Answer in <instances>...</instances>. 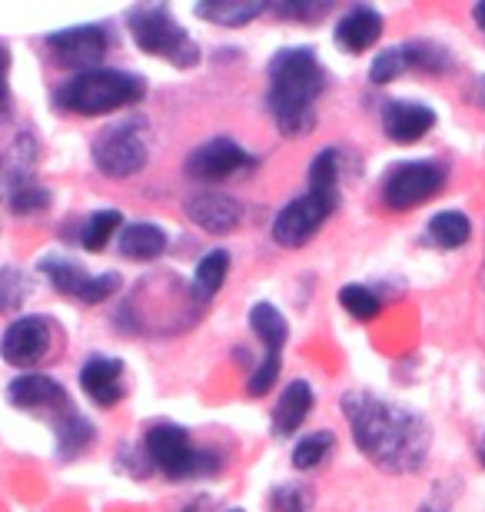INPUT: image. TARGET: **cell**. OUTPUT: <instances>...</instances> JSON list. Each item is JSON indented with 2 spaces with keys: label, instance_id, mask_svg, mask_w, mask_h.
Returning <instances> with one entry per match:
<instances>
[{
  "label": "cell",
  "instance_id": "26",
  "mask_svg": "<svg viewBox=\"0 0 485 512\" xmlns=\"http://www.w3.org/2000/svg\"><path fill=\"white\" fill-rule=\"evenodd\" d=\"M226 276H230V253L226 250L203 253V260L196 263V273H193V293L200 296V300H210L226 283Z\"/></svg>",
  "mask_w": 485,
  "mask_h": 512
},
{
  "label": "cell",
  "instance_id": "41",
  "mask_svg": "<svg viewBox=\"0 0 485 512\" xmlns=\"http://www.w3.org/2000/svg\"><path fill=\"white\" fill-rule=\"evenodd\" d=\"M223 512H243V509H236V506H230V509H223Z\"/></svg>",
  "mask_w": 485,
  "mask_h": 512
},
{
  "label": "cell",
  "instance_id": "10",
  "mask_svg": "<svg viewBox=\"0 0 485 512\" xmlns=\"http://www.w3.org/2000/svg\"><path fill=\"white\" fill-rule=\"evenodd\" d=\"M336 207H339V200H329V197H323V193L306 190L303 197L290 200L280 213H276L273 243H280V247H286V250L306 247V243L323 230V223L333 217Z\"/></svg>",
  "mask_w": 485,
  "mask_h": 512
},
{
  "label": "cell",
  "instance_id": "5",
  "mask_svg": "<svg viewBox=\"0 0 485 512\" xmlns=\"http://www.w3.org/2000/svg\"><path fill=\"white\" fill-rule=\"evenodd\" d=\"M123 20H127L133 44H137L143 54L167 60V64H173L177 70H190L200 64V57H203L200 44L177 24V17L170 14V7L137 4L123 14Z\"/></svg>",
  "mask_w": 485,
  "mask_h": 512
},
{
  "label": "cell",
  "instance_id": "40",
  "mask_svg": "<svg viewBox=\"0 0 485 512\" xmlns=\"http://www.w3.org/2000/svg\"><path fill=\"white\" fill-rule=\"evenodd\" d=\"M479 459H482V463H485V439H482V446H479Z\"/></svg>",
  "mask_w": 485,
  "mask_h": 512
},
{
  "label": "cell",
  "instance_id": "30",
  "mask_svg": "<svg viewBox=\"0 0 485 512\" xmlns=\"http://www.w3.org/2000/svg\"><path fill=\"white\" fill-rule=\"evenodd\" d=\"M339 306L356 316V320H373V316H379V310H383V300H379L376 290H369V286L363 283H349L339 290Z\"/></svg>",
  "mask_w": 485,
  "mask_h": 512
},
{
  "label": "cell",
  "instance_id": "20",
  "mask_svg": "<svg viewBox=\"0 0 485 512\" xmlns=\"http://www.w3.org/2000/svg\"><path fill=\"white\" fill-rule=\"evenodd\" d=\"M94 439H97L94 423H90L84 413H77L74 406L54 416V443H57V456L64 459V463H70V459H77L84 449H90Z\"/></svg>",
  "mask_w": 485,
  "mask_h": 512
},
{
  "label": "cell",
  "instance_id": "7",
  "mask_svg": "<svg viewBox=\"0 0 485 512\" xmlns=\"http://www.w3.org/2000/svg\"><path fill=\"white\" fill-rule=\"evenodd\" d=\"M449 170L439 160H402L383 177V203L389 210H416L439 197Z\"/></svg>",
  "mask_w": 485,
  "mask_h": 512
},
{
  "label": "cell",
  "instance_id": "39",
  "mask_svg": "<svg viewBox=\"0 0 485 512\" xmlns=\"http://www.w3.org/2000/svg\"><path fill=\"white\" fill-rule=\"evenodd\" d=\"M479 97H482V104H485V77H479Z\"/></svg>",
  "mask_w": 485,
  "mask_h": 512
},
{
  "label": "cell",
  "instance_id": "4",
  "mask_svg": "<svg viewBox=\"0 0 485 512\" xmlns=\"http://www.w3.org/2000/svg\"><path fill=\"white\" fill-rule=\"evenodd\" d=\"M143 449H147V459L153 466V473H163L173 483H187V479H200V476H213L223 469L220 453L213 449H200L190 439V433L180 423H170V419H160L147 429L143 436Z\"/></svg>",
  "mask_w": 485,
  "mask_h": 512
},
{
  "label": "cell",
  "instance_id": "6",
  "mask_svg": "<svg viewBox=\"0 0 485 512\" xmlns=\"http://www.w3.org/2000/svg\"><path fill=\"white\" fill-rule=\"evenodd\" d=\"M94 167L110 180H127L150 163L147 133H143V120H117V124L103 127L90 147Z\"/></svg>",
  "mask_w": 485,
  "mask_h": 512
},
{
  "label": "cell",
  "instance_id": "2",
  "mask_svg": "<svg viewBox=\"0 0 485 512\" xmlns=\"http://www.w3.org/2000/svg\"><path fill=\"white\" fill-rule=\"evenodd\" d=\"M326 67L313 47H283L266 64V107L283 137H306L316 127V100L326 94Z\"/></svg>",
  "mask_w": 485,
  "mask_h": 512
},
{
  "label": "cell",
  "instance_id": "9",
  "mask_svg": "<svg viewBox=\"0 0 485 512\" xmlns=\"http://www.w3.org/2000/svg\"><path fill=\"white\" fill-rule=\"evenodd\" d=\"M37 270L47 276L57 293H64L70 300L87 303V306L110 300V296L120 290V273L94 276V273H87V266H80L77 260H70L64 253H47L44 260L37 263Z\"/></svg>",
  "mask_w": 485,
  "mask_h": 512
},
{
  "label": "cell",
  "instance_id": "23",
  "mask_svg": "<svg viewBox=\"0 0 485 512\" xmlns=\"http://www.w3.org/2000/svg\"><path fill=\"white\" fill-rule=\"evenodd\" d=\"M266 10L263 0H200L196 17L210 20L216 27H243Z\"/></svg>",
  "mask_w": 485,
  "mask_h": 512
},
{
  "label": "cell",
  "instance_id": "32",
  "mask_svg": "<svg viewBox=\"0 0 485 512\" xmlns=\"http://www.w3.org/2000/svg\"><path fill=\"white\" fill-rule=\"evenodd\" d=\"M402 70H406L402 50L399 47H386V50H379V54L373 57V64H369V80H373L376 87H386L402 74Z\"/></svg>",
  "mask_w": 485,
  "mask_h": 512
},
{
  "label": "cell",
  "instance_id": "24",
  "mask_svg": "<svg viewBox=\"0 0 485 512\" xmlns=\"http://www.w3.org/2000/svg\"><path fill=\"white\" fill-rule=\"evenodd\" d=\"M402 60H406V70H422V74H449L456 67V57H452L449 47H442L439 40H409V44H399Z\"/></svg>",
  "mask_w": 485,
  "mask_h": 512
},
{
  "label": "cell",
  "instance_id": "14",
  "mask_svg": "<svg viewBox=\"0 0 485 512\" xmlns=\"http://www.w3.org/2000/svg\"><path fill=\"white\" fill-rule=\"evenodd\" d=\"M7 399L20 413H34V416H60L64 409H70L67 389L60 386L54 376L37 373V370H27V373H20L17 380H10Z\"/></svg>",
  "mask_w": 485,
  "mask_h": 512
},
{
  "label": "cell",
  "instance_id": "12",
  "mask_svg": "<svg viewBox=\"0 0 485 512\" xmlns=\"http://www.w3.org/2000/svg\"><path fill=\"white\" fill-rule=\"evenodd\" d=\"M50 346H54V330H50L47 316H17L0 336V360L17 370H34L40 360H47Z\"/></svg>",
  "mask_w": 485,
  "mask_h": 512
},
{
  "label": "cell",
  "instance_id": "18",
  "mask_svg": "<svg viewBox=\"0 0 485 512\" xmlns=\"http://www.w3.org/2000/svg\"><path fill=\"white\" fill-rule=\"evenodd\" d=\"M383 37V14L376 7H349L333 30V40L346 54H366L369 47H376V40Z\"/></svg>",
  "mask_w": 485,
  "mask_h": 512
},
{
  "label": "cell",
  "instance_id": "38",
  "mask_svg": "<svg viewBox=\"0 0 485 512\" xmlns=\"http://www.w3.org/2000/svg\"><path fill=\"white\" fill-rule=\"evenodd\" d=\"M203 506H210V499H206V496H196L193 503H187L180 512H203Z\"/></svg>",
  "mask_w": 485,
  "mask_h": 512
},
{
  "label": "cell",
  "instance_id": "13",
  "mask_svg": "<svg viewBox=\"0 0 485 512\" xmlns=\"http://www.w3.org/2000/svg\"><path fill=\"white\" fill-rule=\"evenodd\" d=\"M253 163H256L253 153L240 147L233 137H213L190 153L187 163H183V170H187V177L200 180V183H220V180L236 177V173L250 170Z\"/></svg>",
  "mask_w": 485,
  "mask_h": 512
},
{
  "label": "cell",
  "instance_id": "11",
  "mask_svg": "<svg viewBox=\"0 0 485 512\" xmlns=\"http://www.w3.org/2000/svg\"><path fill=\"white\" fill-rule=\"evenodd\" d=\"M44 44L57 67L84 74V70H97L100 60L107 57L110 34L100 24H77V27H64V30L47 34Z\"/></svg>",
  "mask_w": 485,
  "mask_h": 512
},
{
  "label": "cell",
  "instance_id": "8",
  "mask_svg": "<svg viewBox=\"0 0 485 512\" xmlns=\"http://www.w3.org/2000/svg\"><path fill=\"white\" fill-rule=\"evenodd\" d=\"M250 330L256 333V340L263 343V363L253 370L246 389H250V396H266L270 386L280 380L283 346L290 340V323H286V316L276 310L273 303H253L250 306Z\"/></svg>",
  "mask_w": 485,
  "mask_h": 512
},
{
  "label": "cell",
  "instance_id": "15",
  "mask_svg": "<svg viewBox=\"0 0 485 512\" xmlns=\"http://www.w3.org/2000/svg\"><path fill=\"white\" fill-rule=\"evenodd\" d=\"M183 213H187L200 230L213 233V237L233 233L243 223V203L233 200L230 193H223V190L190 193V197L183 200Z\"/></svg>",
  "mask_w": 485,
  "mask_h": 512
},
{
  "label": "cell",
  "instance_id": "28",
  "mask_svg": "<svg viewBox=\"0 0 485 512\" xmlns=\"http://www.w3.org/2000/svg\"><path fill=\"white\" fill-rule=\"evenodd\" d=\"M333 449H336V436L329 433V429L309 433L293 446V466L303 469V473H309V469H319L329 456H333Z\"/></svg>",
  "mask_w": 485,
  "mask_h": 512
},
{
  "label": "cell",
  "instance_id": "22",
  "mask_svg": "<svg viewBox=\"0 0 485 512\" xmlns=\"http://www.w3.org/2000/svg\"><path fill=\"white\" fill-rule=\"evenodd\" d=\"M117 247L127 260H157L167 250V230L157 223H130L120 230Z\"/></svg>",
  "mask_w": 485,
  "mask_h": 512
},
{
  "label": "cell",
  "instance_id": "29",
  "mask_svg": "<svg viewBox=\"0 0 485 512\" xmlns=\"http://www.w3.org/2000/svg\"><path fill=\"white\" fill-rule=\"evenodd\" d=\"M50 207V190L40 187L30 177H14L10 180V210L20 213V217H34V213H44Z\"/></svg>",
  "mask_w": 485,
  "mask_h": 512
},
{
  "label": "cell",
  "instance_id": "16",
  "mask_svg": "<svg viewBox=\"0 0 485 512\" xmlns=\"http://www.w3.org/2000/svg\"><path fill=\"white\" fill-rule=\"evenodd\" d=\"M127 366L117 356H90V360L80 366V389L90 396V403H97L103 409L117 406L123 396H127Z\"/></svg>",
  "mask_w": 485,
  "mask_h": 512
},
{
  "label": "cell",
  "instance_id": "19",
  "mask_svg": "<svg viewBox=\"0 0 485 512\" xmlns=\"http://www.w3.org/2000/svg\"><path fill=\"white\" fill-rule=\"evenodd\" d=\"M313 403H316L313 386H309L306 380L286 383V389L273 406V436H280V439L293 436L296 429L306 423V416L313 413Z\"/></svg>",
  "mask_w": 485,
  "mask_h": 512
},
{
  "label": "cell",
  "instance_id": "36",
  "mask_svg": "<svg viewBox=\"0 0 485 512\" xmlns=\"http://www.w3.org/2000/svg\"><path fill=\"white\" fill-rule=\"evenodd\" d=\"M419 512H449V506L439 503V499H426V503L419 506Z\"/></svg>",
  "mask_w": 485,
  "mask_h": 512
},
{
  "label": "cell",
  "instance_id": "33",
  "mask_svg": "<svg viewBox=\"0 0 485 512\" xmlns=\"http://www.w3.org/2000/svg\"><path fill=\"white\" fill-rule=\"evenodd\" d=\"M27 296V280L17 266H0V313L14 310V306L24 303Z\"/></svg>",
  "mask_w": 485,
  "mask_h": 512
},
{
  "label": "cell",
  "instance_id": "3",
  "mask_svg": "<svg viewBox=\"0 0 485 512\" xmlns=\"http://www.w3.org/2000/svg\"><path fill=\"white\" fill-rule=\"evenodd\" d=\"M143 94H147L143 77L117 67H97L64 80L54 90V107L77 117H100L110 114V110L137 104V100H143Z\"/></svg>",
  "mask_w": 485,
  "mask_h": 512
},
{
  "label": "cell",
  "instance_id": "27",
  "mask_svg": "<svg viewBox=\"0 0 485 512\" xmlns=\"http://www.w3.org/2000/svg\"><path fill=\"white\" fill-rule=\"evenodd\" d=\"M309 190L323 193L329 200H339V150L326 147L319 150L309 163Z\"/></svg>",
  "mask_w": 485,
  "mask_h": 512
},
{
  "label": "cell",
  "instance_id": "31",
  "mask_svg": "<svg viewBox=\"0 0 485 512\" xmlns=\"http://www.w3.org/2000/svg\"><path fill=\"white\" fill-rule=\"evenodd\" d=\"M309 506H313V496L299 483H280L266 496V512H309Z\"/></svg>",
  "mask_w": 485,
  "mask_h": 512
},
{
  "label": "cell",
  "instance_id": "25",
  "mask_svg": "<svg viewBox=\"0 0 485 512\" xmlns=\"http://www.w3.org/2000/svg\"><path fill=\"white\" fill-rule=\"evenodd\" d=\"M120 223H123L120 210H94V213H87L84 223H80V230H77V243L84 250H90V253L107 250V243H110L113 233L120 230Z\"/></svg>",
  "mask_w": 485,
  "mask_h": 512
},
{
  "label": "cell",
  "instance_id": "21",
  "mask_svg": "<svg viewBox=\"0 0 485 512\" xmlns=\"http://www.w3.org/2000/svg\"><path fill=\"white\" fill-rule=\"evenodd\" d=\"M472 237V220L462 210H439L422 227V243L432 250H459Z\"/></svg>",
  "mask_w": 485,
  "mask_h": 512
},
{
  "label": "cell",
  "instance_id": "37",
  "mask_svg": "<svg viewBox=\"0 0 485 512\" xmlns=\"http://www.w3.org/2000/svg\"><path fill=\"white\" fill-rule=\"evenodd\" d=\"M472 20H476V24H479V30H482V34H485V0H479V4L472 7Z\"/></svg>",
  "mask_w": 485,
  "mask_h": 512
},
{
  "label": "cell",
  "instance_id": "35",
  "mask_svg": "<svg viewBox=\"0 0 485 512\" xmlns=\"http://www.w3.org/2000/svg\"><path fill=\"white\" fill-rule=\"evenodd\" d=\"M10 50L7 44H0V120L10 114Z\"/></svg>",
  "mask_w": 485,
  "mask_h": 512
},
{
  "label": "cell",
  "instance_id": "34",
  "mask_svg": "<svg viewBox=\"0 0 485 512\" xmlns=\"http://www.w3.org/2000/svg\"><path fill=\"white\" fill-rule=\"evenodd\" d=\"M329 10V4H316V0H303V4H273V14L290 20H319Z\"/></svg>",
  "mask_w": 485,
  "mask_h": 512
},
{
  "label": "cell",
  "instance_id": "17",
  "mask_svg": "<svg viewBox=\"0 0 485 512\" xmlns=\"http://www.w3.org/2000/svg\"><path fill=\"white\" fill-rule=\"evenodd\" d=\"M379 117H383V130L392 143H416L436 127V110L419 100H389Z\"/></svg>",
  "mask_w": 485,
  "mask_h": 512
},
{
  "label": "cell",
  "instance_id": "1",
  "mask_svg": "<svg viewBox=\"0 0 485 512\" xmlns=\"http://www.w3.org/2000/svg\"><path fill=\"white\" fill-rule=\"evenodd\" d=\"M353 439L369 463L386 473L409 476L419 473L429 459L432 429L419 413L392 403L386 396H376L369 389H353L339 399Z\"/></svg>",
  "mask_w": 485,
  "mask_h": 512
}]
</instances>
